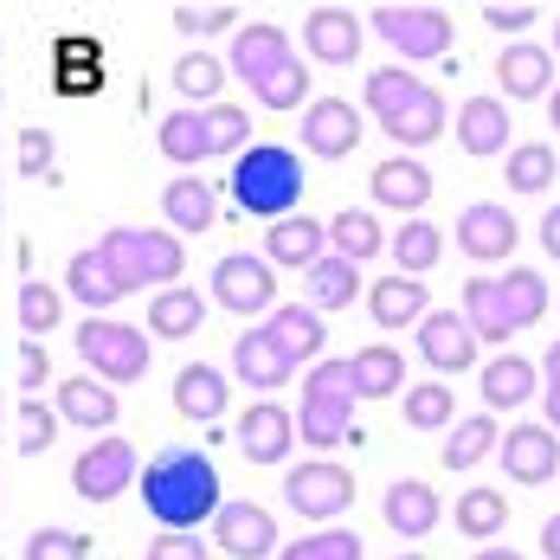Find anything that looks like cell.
Here are the masks:
<instances>
[{
	"label": "cell",
	"instance_id": "1",
	"mask_svg": "<svg viewBox=\"0 0 560 560\" xmlns=\"http://www.w3.org/2000/svg\"><path fill=\"white\" fill-rule=\"evenodd\" d=\"M142 503L168 535H194L207 515H220V470L194 445H162L142 470Z\"/></svg>",
	"mask_w": 560,
	"mask_h": 560
},
{
	"label": "cell",
	"instance_id": "2",
	"mask_svg": "<svg viewBox=\"0 0 560 560\" xmlns=\"http://www.w3.org/2000/svg\"><path fill=\"white\" fill-rule=\"evenodd\" d=\"M232 71L252 84V97H258L265 110H296V104L310 97V71H303V58L290 52L283 26H265V20L238 26V39H232Z\"/></svg>",
	"mask_w": 560,
	"mask_h": 560
},
{
	"label": "cell",
	"instance_id": "3",
	"mask_svg": "<svg viewBox=\"0 0 560 560\" xmlns=\"http://www.w3.org/2000/svg\"><path fill=\"white\" fill-rule=\"evenodd\" d=\"M548 316V283L541 271H509V278H470L464 283V323L477 341H509Z\"/></svg>",
	"mask_w": 560,
	"mask_h": 560
},
{
	"label": "cell",
	"instance_id": "4",
	"mask_svg": "<svg viewBox=\"0 0 560 560\" xmlns=\"http://www.w3.org/2000/svg\"><path fill=\"white\" fill-rule=\"evenodd\" d=\"M368 116L387 129L393 142H406V149H425V142L445 136V97L425 78L399 71V65H381L368 78Z\"/></svg>",
	"mask_w": 560,
	"mask_h": 560
},
{
	"label": "cell",
	"instance_id": "5",
	"mask_svg": "<svg viewBox=\"0 0 560 560\" xmlns=\"http://www.w3.org/2000/svg\"><path fill=\"white\" fill-rule=\"evenodd\" d=\"M232 200L238 213H258V220H290L296 200H303V162L278 149V142H252L238 162H232Z\"/></svg>",
	"mask_w": 560,
	"mask_h": 560
},
{
	"label": "cell",
	"instance_id": "6",
	"mask_svg": "<svg viewBox=\"0 0 560 560\" xmlns=\"http://www.w3.org/2000/svg\"><path fill=\"white\" fill-rule=\"evenodd\" d=\"M354 368L348 361H316L310 368V381H303V419H296V432H303V445L316 451H336L348 439H361L354 432Z\"/></svg>",
	"mask_w": 560,
	"mask_h": 560
},
{
	"label": "cell",
	"instance_id": "7",
	"mask_svg": "<svg viewBox=\"0 0 560 560\" xmlns=\"http://www.w3.org/2000/svg\"><path fill=\"white\" fill-rule=\"evenodd\" d=\"M104 265L116 271V283H122V296L129 290H142V283H168L180 278V265H187V252H180V238L174 232H142V225H116V232H104Z\"/></svg>",
	"mask_w": 560,
	"mask_h": 560
},
{
	"label": "cell",
	"instance_id": "8",
	"mask_svg": "<svg viewBox=\"0 0 560 560\" xmlns=\"http://www.w3.org/2000/svg\"><path fill=\"white\" fill-rule=\"evenodd\" d=\"M78 354L104 374V381H142L149 374V336L129 329V323H110V316H91L78 329Z\"/></svg>",
	"mask_w": 560,
	"mask_h": 560
},
{
	"label": "cell",
	"instance_id": "9",
	"mask_svg": "<svg viewBox=\"0 0 560 560\" xmlns=\"http://www.w3.org/2000/svg\"><path fill=\"white\" fill-rule=\"evenodd\" d=\"M283 497H290V509H296L303 522H336L341 509L354 503V470H341L329 457L296 464V470L283 477Z\"/></svg>",
	"mask_w": 560,
	"mask_h": 560
},
{
	"label": "cell",
	"instance_id": "10",
	"mask_svg": "<svg viewBox=\"0 0 560 560\" xmlns=\"http://www.w3.org/2000/svg\"><path fill=\"white\" fill-rule=\"evenodd\" d=\"M374 33L406 58H445L451 52V13L445 7H374Z\"/></svg>",
	"mask_w": 560,
	"mask_h": 560
},
{
	"label": "cell",
	"instance_id": "11",
	"mask_svg": "<svg viewBox=\"0 0 560 560\" xmlns=\"http://www.w3.org/2000/svg\"><path fill=\"white\" fill-rule=\"evenodd\" d=\"M213 296H220V310H232V316H265V310H278V278H271L265 258L232 252V258L213 265Z\"/></svg>",
	"mask_w": 560,
	"mask_h": 560
},
{
	"label": "cell",
	"instance_id": "12",
	"mask_svg": "<svg viewBox=\"0 0 560 560\" xmlns=\"http://www.w3.org/2000/svg\"><path fill=\"white\" fill-rule=\"evenodd\" d=\"M129 477H136V451L122 445V439H97L71 464V490L84 503H110L116 490H129Z\"/></svg>",
	"mask_w": 560,
	"mask_h": 560
},
{
	"label": "cell",
	"instance_id": "13",
	"mask_svg": "<svg viewBox=\"0 0 560 560\" xmlns=\"http://www.w3.org/2000/svg\"><path fill=\"white\" fill-rule=\"evenodd\" d=\"M213 541H220L232 560H265L278 548V522L265 503H220L213 515Z\"/></svg>",
	"mask_w": 560,
	"mask_h": 560
},
{
	"label": "cell",
	"instance_id": "14",
	"mask_svg": "<svg viewBox=\"0 0 560 560\" xmlns=\"http://www.w3.org/2000/svg\"><path fill=\"white\" fill-rule=\"evenodd\" d=\"M354 142H361V116H354L348 97H316V104L303 110V149H310V155L341 162V155H354Z\"/></svg>",
	"mask_w": 560,
	"mask_h": 560
},
{
	"label": "cell",
	"instance_id": "15",
	"mask_svg": "<svg viewBox=\"0 0 560 560\" xmlns=\"http://www.w3.org/2000/svg\"><path fill=\"white\" fill-rule=\"evenodd\" d=\"M290 445H296V419L283 412L278 399L245 406V419H238V451H245L252 464H283Z\"/></svg>",
	"mask_w": 560,
	"mask_h": 560
},
{
	"label": "cell",
	"instance_id": "16",
	"mask_svg": "<svg viewBox=\"0 0 560 560\" xmlns=\"http://www.w3.org/2000/svg\"><path fill=\"white\" fill-rule=\"evenodd\" d=\"M419 354H425L439 374H464V368H477V336H470V323H464L457 310H432V316L419 323Z\"/></svg>",
	"mask_w": 560,
	"mask_h": 560
},
{
	"label": "cell",
	"instance_id": "17",
	"mask_svg": "<svg viewBox=\"0 0 560 560\" xmlns=\"http://www.w3.org/2000/svg\"><path fill=\"white\" fill-rule=\"evenodd\" d=\"M515 238H522V225L509 220V207H497V200H477V207L457 213V252H470V258H509Z\"/></svg>",
	"mask_w": 560,
	"mask_h": 560
},
{
	"label": "cell",
	"instance_id": "18",
	"mask_svg": "<svg viewBox=\"0 0 560 560\" xmlns=\"http://www.w3.org/2000/svg\"><path fill=\"white\" fill-rule=\"evenodd\" d=\"M497 451H503L509 483H548V477L560 470V439L548 432V425H515Z\"/></svg>",
	"mask_w": 560,
	"mask_h": 560
},
{
	"label": "cell",
	"instance_id": "19",
	"mask_svg": "<svg viewBox=\"0 0 560 560\" xmlns=\"http://www.w3.org/2000/svg\"><path fill=\"white\" fill-rule=\"evenodd\" d=\"M303 46L316 65H354L361 58V20L348 7H316L303 20Z\"/></svg>",
	"mask_w": 560,
	"mask_h": 560
},
{
	"label": "cell",
	"instance_id": "20",
	"mask_svg": "<svg viewBox=\"0 0 560 560\" xmlns=\"http://www.w3.org/2000/svg\"><path fill=\"white\" fill-rule=\"evenodd\" d=\"M381 515H387L393 535H406V541H419V535H432L439 528V490L432 483H419V477H399L387 490V503H381Z\"/></svg>",
	"mask_w": 560,
	"mask_h": 560
},
{
	"label": "cell",
	"instance_id": "21",
	"mask_svg": "<svg viewBox=\"0 0 560 560\" xmlns=\"http://www.w3.org/2000/svg\"><path fill=\"white\" fill-rule=\"evenodd\" d=\"M265 336L278 341V354L296 368V361H316V354H323L329 329H323V316H316L310 303H278V310H271V323H265Z\"/></svg>",
	"mask_w": 560,
	"mask_h": 560
},
{
	"label": "cell",
	"instance_id": "22",
	"mask_svg": "<svg viewBox=\"0 0 560 560\" xmlns=\"http://www.w3.org/2000/svg\"><path fill=\"white\" fill-rule=\"evenodd\" d=\"M497 78H503L509 104H528V97H548V84H555V52L548 46H503L497 58Z\"/></svg>",
	"mask_w": 560,
	"mask_h": 560
},
{
	"label": "cell",
	"instance_id": "23",
	"mask_svg": "<svg viewBox=\"0 0 560 560\" xmlns=\"http://www.w3.org/2000/svg\"><path fill=\"white\" fill-rule=\"evenodd\" d=\"M323 245H329V225H316L310 213H290L265 232V265H296V271H310L316 258H323Z\"/></svg>",
	"mask_w": 560,
	"mask_h": 560
},
{
	"label": "cell",
	"instance_id": "24",
	"mask_svg": "<svg viewBox=\"0 0 560 560\" xmlns=\"http://www.w3.org/2000/svg\"><path fill=\"white\" fill-rule=\"evenodd\" d=\"M457 142H464V155H503L509 149V104L503 97L457 104Z\"/></svg>",
	"mask_w": 560,
	"mask_h": 560
},
{
	"label": "cell",
	"instance_id": "25",
	"mask_svg": "<svg viewBox=\"0 0 560 560\" xmlns=\"http://www.w3.org/2000/svg\"><path fill=\"white\" fill-rule=\"evenodd\" d=\"M52 65H58V91H65V97L104 91V46H97L91 33H65L52 46Z\"/></svg>",
	"mask_w": 560,
	"mask_h": 560
},
{
	"label": "cell",
	"instance_id": "26",
	"mask_svg": "<svg viewBox=\"0 0 560 560\" xmlns=\"http://www.w3.org/2000/svg\"><path fill=\"white\" fill-rule=\"evenodd\" d=\"M162 213H168L174 232H213V225H220L213 180H200V174H180V180H168V194H162Z\"/></svg>",
	"mask_w": 560,
	"mask_h": 560
},
{
	"label": "cell",
	"instance_id": "27",
	"mask_svg": "<svg viewBox=\"0 0 560 560\" xmlns=\"http://www.w3.org/2000/svg\"><path fill=\"white\" fill-rule=\"evenodd\" d=\"M174 412H180V419H194V425H213V419L225 412L220 368H207V361L180 368V374H174Z\"/></svg>",
	"mask_w": 560,
	"mask_h": 560
},
{
	"label": "cell",
	"instance_id": "28",
	"mask_svg": "<svg viewBox=\"0 0 560 560\" xmlns=\"http://www.w3.org/2000/svg\"><path fill=\"white\" fill-rule=\"evenodd\" d=\"M368 316L381 323V329H406V323H425L432 310H425V283L419 278H381L374 290H368Z\"/></svg>",
	"mask_w": 560,
	"mask_h": 560
},
{
	"label": "cell",
	"instance_id": "29",
	"mask_svg": "<svg viewBox=\"0 0 560 560\" xmlns=\"http://www.w3.org/2000/svg\"><path fill=\"white\" fill-rule=\"evenodd\" d=\"M374 200L393 207V213H419L432 200V174L419 168V162H406V155H393V162L374 168Z\"/></svg>",
	"mask_w": 560,
	"mask_h": 560
},
{
	"label": "cell",
	"instance_id": "30",
	"mask_svg": "<svg viewBox=\"0 0 560 560\" xmlns=\"http://www.w3.org/2000/svg\"><path fill=\"white\" fill-rule=\"evenodd\" d=\"M232 374H238L245 387H283V381H290V361L278 354V341L265 336V329H252V336L232 341Z\"/></svg>",
	"mask_w": 560,
	"mask_h": 560
},
{
	"label": "cell",
	"instance_id": "31",
	"mask_svg": "<svg viewBox=\"0 0 560 560\" xmlns=\"http://www.w3.org/2000/svg\"><path fill=\"white\" fill-rule=\"evenodd\" d=\"M58 419H71V425H84V432H104L116 425V393L97 387V381H58Z\"/></svg>",
	"mask_w": 560,
	"mask_h": 560
},
{
	"label": "cell",
	"instance_id": "32",
	"mask_svg": "<svg viewBox=\"0 0 560 560\" xmlns=\"http://www.w3.org/2000/svg\"><path fill=\"white\" fill-rule=\"evenodd\" d=\"M393 245V265H399V278H425L439 258H445V232L432 220H406L399 232L387 238Z\"/></svg>",
	"mask_w": 560,
	"mask_h": 560
},
{
	"label": "cell",
	"instance_id": "33",
	"mask_svg": "<svg viewBox=\"0 0 560 560\" xmlns=\"http://www.w3.org/2000/svg\"><path fill=\"white\" fill-rule=\"evenodd\" d=\"M348 368H354V393H361V399H393V393L406 387V361L393 354L387 341L348 354Z\"/></svg>",
	"mask_w": 560,
	"mask_h": 560
},
{
	"label": "cell",
	"instance_id": "34",
	"mask_svg": "<svg viewBox=\"0 0 560 560\" xmlns=\"http://www.w3.org/2000/svg\"><path fill=\"white\" fill-rule=\"evenodd\" d=\"M65 290H71L78 303H91V316L110 310L116 296H122V283H116V271L104 265V252H78V258L65 265Z\"/></svg>",
	"mask_w": 560,
	"mask_h": 560
},
{
	"label": "cell",
	"instance_id": "35",
	"mask_svg": "<svg viewBox=\"0 0 560 560\" xmlns=\"http://www.w3.org/2000/svg\"><path fill=\"white\" fill-rule=\"evenodd\" d=\"M200 316H207V303H200V290H187V283H174V290H162L155 303H149V329L155 336H200Z\"/></svg>",
	"mask_w": 560,
	"mask_h": 560
},
{
	"label": "cell",
	"instance_id": "36",
	"mask_svg": "<svg viewBox=\"0 0 560 560\" xmlns=\"http://www.w3.org/2000/svg\"><path fill=\"white\" fill-rule=\"evenodd\" d=\"M528 393H535V361H522V354H497V361L483 368V406H490V412L522 406Z\"/></svg>",
	"mask_w": 560,
	"mask_h": 560
},
{
	"label": "cell",
	"instance_id": "37",
	"mask_svg": "<svg viewBox=\"0 0 560 560\" xmlns=\"http://www.w3.org/2000/svg\"><path fill=\"white\" fill-rule=\"evenodd\" d=\"M503 528H509V497L503 490H464V497H457V535L497 541Z\"/></svg>",
	"mask_w": 560,
	"mask_h": 560
},
{
	"label": "cell",
	"instance_id": "38",
	"mask_svg": "<svg viewBox=\"0 0 560 560\" xmlns=\"http://www.w3.org/2000/svg\"><path fill=\"white\" fill-rule=\"evenodd\" d=\"M497 419L490 412H477V419H457V432L445 439V470H470V464H483L490 451H497Z\"/></svg>",
	"mask_w": 560,
	"mask_h": 560
},
{
	"label": "cell",
	"instance_id": "39",
	"mask_svg": "<svg viewBox=\"0 0 560 560\" xmlns=\"http://www.w3.org/2000/svg\"><path fill=\"white\" fill-rule=\"evenodd\" d=\"M354 265H348V258H316V265H310V283H303V290H310V310H316V316H323V310H341V303H354Z\"/></svg>",
	"mask_w": 560,
	"mask_h": 560
},
{
	"label": "cell",
	"instance_id": "40",
	"mask_svg": "<svg viewBox=\"0 0 560 560\" xmlns=\"http://www.w3.org/2000/svg\"><path fill=\"white\" fill-rule=\"evenodd\" d=\"M329 245H336V258H348V265H361V258H374L387 238H381V225H374V213H336L329 220Z\"/></svg>",
	"mask_w": 560,
	"mask_h": 560
},
{
	"label": "cell",
	"instance_id": "41",
	"mask_svg": "<svg viewBox=\"0 0 560 560\" xmlns=\"http://www.w3.org/2000/svg\"><path fill=\"white\" fill-rule=\"evenodd\" d=\"M245 136H252V116L245 110H232V104L200 110V149L207 155H245Z\"/></svg>",
	"mask_w": 560,
	"mask_h": 560
},
{
	"label": "cell",
	"instance_id": "42",
	"mask_svg": "<svg viewBox=\"0 0 560 560\" xmlns=\"http://www.w3.org/2000/svg\"><path fill=\"white\" fill-rule=\"evenodd\" d=\"M451 387H439V381H419V387H406V399H399V412H406V425L412 432H439V425H451Z\"/></svg>",
	"mask_w": 560,
	"mask_h": 560
},
{
	"label": "cell",
	"instance_id": "43",
	"mask_svg": "<svg viewBox=\"0 0 560 560\" xmlns=\"http://www.w3.org/2000/svg\"><path fill=\"white\" fill-rule=\"evenodd\" d=\"M515 194H541L548 180H555V149L548 142H522V149H509V174H503Z\"/></svg>",
	"mask_w": 560,
	"mask_h": 560
},
{
	"label": "cell",
	"instance_id": "44",
	"mask_svg": "<svg viewBox=\"0 0 560 560\" xmlns=\"http://www.w3.org/2000/svg\"><path fill=\"white\" fill-rule=\"evenodd\" d=\"M162 155L168 162H180V168H194V162H207V149H200V110H174L162 116Z\"/></svg>",
	"mask_w": 560,
	"mask_h": 560
},
{
	"label": "cell",
	"instance_id": "45",
	"mask_svg": "<svg viewBox=\"0 0 560 560\" xmlns=\"http://www.w3.org/2000/svg\"><path fill=\"white\" fill-rule=\"evenodd\" d=\"M220 84H225V65H220V58H207V52H187L180 65H174V91H180V97H200L207 110H213V97H220Z\"/></svg>",
	"mask_w": 560,
	"mask_h": 560
},
{
	"label": "cell",
	"instance_id": "46",
	"mask_svg": "<svg viewBox=\"0 0 560 560\" xmlns=\"http://www.w3.org/2000/svg\"><path fill=\"white\" fill-rule=\"evenodd\" d=\"M278 560H361V535H348V528H323V535L290 541Z\"/></svg>",
	"mask_w": 560,
	"mask_h": 560
},
{
	"label": "cell",
	"instance_id": "47",
	"mask_svg": "<svg viewBox=\"0 0 560 560\" xmlns=\"http://www.w3.org/2000/svg\"><path fill=\"white\" fill-rule=\"evenodd\" d=\"M26 560H91V535H78V528H33L26 535Z\"/></svg>",
	"mask_w": 560,
	"mask_h": 560
},
{
	"label": "cell",
	"instance_id": "48",
	"mask_svg": "<svg viewBox=\"0 0 560 560\" xmlns=\"http://www.w3.org/2000/svg\"><path fill=\"white\" fill-rule=\"evenodd\" d=\"M20 329H26V336L58 329V290L52 283H20Z\"/></svg>",
	"mask_w": 560,
	"mask_h": 560
},
{
	"label": "cell",
	"instance_id": "49",
	"mask_svg": "<svg viewBox=\"0 0 560 560\" xmlns=\"http://www.w3.org/2000/svg\"><path fill=\"white\" fill-rule=\"evenodd\" d=\"M52 439H58V412H46V399H26L20 406V451L39 457V451H52Z\"/></svg>",
	"mask_w": 560,
	"mask_h": 560
},
{
	"label": "cell",
	"instance_id": "50",
	"mask_svg": "<svg viewBox=\"0 0 560 560\" xmlns=\"http://www.w3.org/2000/svg\"><path fill=\"white\" fill-rule=\"evenodd\" d=\"M174 26H180V33H220V26H238V7H232V0H213V7H174Z\"/></svg>",
	"mask_w": 560,
	"mask_h": 560
},
{
	"label": "cell",
	"instance_id": "51",
	"mask_svg": "<svg viewBox=\"0 0 560 560\" xmlns=\"http://www.w3.org/2000/svg\"><path fill=\"white\" fill-rule=\"evenodd\" d=\"M20 174H26V180H39V174L58 180L52 174V129H26V136H20Z\"/></svg>",
	"mask_w": 560,
	"mask_h": 560
},
{
	"label": "cell",
	"instance_id": "52",
	"mask_svg": "<svg viewBox=\"0 0 560 560\" xmlns=\"http://www.w3.org/2000/svg\"><path fill=\"white\" fill-rule=\"evenodd\" d=\"M149 560H207V541L200 535H162V541H149Z\"/></svg>",
	"mask_w": 560,
	"mask_h": 560
},
{
	"label": "cell",
	"instance_id": "53",
	"mask_svg": "<svg viewBox=\"0 0 560 560\" xmlns=\"http://www.w3.org/2000/svg\"><path fill=\"white\" fill-rule=\"evenodd\" d=\"M483 20H490L497 33H522V26L535 20V7H528V0H515V7H483Z\"/></svg>",
	"mask_w": 560,
	"mask_h": 560
},
{
	"label": "cell",
	"instance_id": "54",
	"mask_svg": "<svg viewBox=\"0 0 560 560\" xmlns=\"http://www.w3.org/2000/svg\"><path fill=\"white\" fill-rule=\"evenodd\" d=\"M20 374H26V387H39V381H46V354H39V341H26V354H20Z\"/></svg>",
	"mask_w": 560,
	"mask_h": 560
},
{
	"label": "cell",
	"instance_id": "55",
	"mask_svg": "<svg viewBox=\"0 0 560 560\" xmlns=\"http://www.w3.org/2000/svg\"><path fill=\"white\" fill-rule=\"evenodd\" d=\"M541 245H548V258H560V207L541 213Z\"/></svg>",
	"mask_w": 560,
	"mask_h": 560
},
{
	"label": "cell",
	"instance_id": "56",
	"mask_svg": "<svg viewBox=\"0 0 560 560\" xmlns=\"http://www.w3.org/2000/svg\"><path fill=\"white\" fill-rule=\"evenodd\" d=\"M541 555L560 560V515H548V522H541Z\"/></svg>",
	"mask_w": 560,
	"mask_h": 560
},
{
	"label": "cell",
	"instance_id": "57",
	"mask_svg": "<svg viewBox=\"0 0 560 560\" xmlns=\"http://www.w3.org/2000/svg\"><path fill=\"white\" fill-rule=\"evenodd\" d=\"M541 374H548V393H560V341L548 348V361H541Z\"/></svg>",
	"mask_w": 560,
	"mask_h": 560
},
{
	"label": "cell",
	"instance_id": "58",
	"mask_svg": "<svg viewBox=\"0 0 560 560\" xmlns=\"http://www.w3.org/2000/svg\"><path fill=\"white\" fill-rule=\"evenodd\" d=\"M541 399H548V425H560V393H548V387H541Z\"/></svg>",
	"mask_w": 560,
	"mask_h": 560
},
{
	"label": "cell",
	"instance_id": "59",
	"mask_svg": "<svg viewBox=\"0 0 560 560\" xmlns=\"http://www.w3.org/2000/svg\"><path fill=\"white\" fill-rule=\"evenodd\" d=\"M477 560H522V555H515V548H483Z\"/></svg>",
	"mask_w": 560,
	"mask_h": 560
},
{
	"label": "cell",
	"instance_id": "60",
	"mask_svg": "<svg viewBox=\"0 0 560 560\" xmlns=\"http://www.w3.org/2000/svg\"><path fill=\"white\" fill-rule=\"evenodd\" d=\"M548 116H555V129H560V91H555V97H548Z\"/></svg>",
	"mask_w": 560,
	"mask_h": 560
},
{
	"label": "cell",
	"instance_id": "61",
	"mask_svg": "<svg viewBox=\"0 0 560 560\" xmlns=\"http://www.w3.org/2000/svg\"><path fill=\"white\" fill-rule=\"evenodd\" d=\"M399 560H425V555H399Z\"/></svg>",
	"mask_w": 560,
	"mask_h": 560
},
{
	"label": "cell",
	"instance_id": "62",
	"mask_svg": "<svg viewBox=\"0 0 560 560\" xmlns=\"http://www.w3.org/2000/svg\"><path fill=\"white\" fill-rule=\"evenodd\" d=\"M555 52H560V26H555Z\"/></svg>",
	"mask_w": 560,
	"mask_h": 560
},
{
	"label": "cell",
	"instance_id": "63",
	"mask_svg": "<svg viewBox=\"0 0 560 560\" xmlns=\"http://www.w3.org/2000/svg\"><path fill=\"white\" fill-rule=\"evenodd\" d=\"M0 412H7V406H0Z\"/></svg>",
	"mask_w": 560,
	"mask_h": 560
},
{
	"label": "cell",
	"instance_id": "64",
	"mask_svg": "<svg viewBox=\"0 0 560 560\" xmlns=\"http://www.w3.org/2000/svg\"><path fill=\"white\" fill-rule=\"evenodd\" d=\"M0 503H7V497H0Z\"/></svg>",
	"mask_w": 560,
	"mask_h": 560
}]
</instances>
